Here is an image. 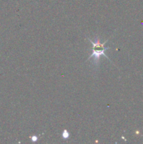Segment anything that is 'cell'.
<instances>
[{"label":"cell","mask_w":143,"mask_h":144,"mask_svg":"<svg viewBox=\"0 0 143 144\" xmlns=\"http://www.w3.org/2000/svg\"><path fill=\"white\" fill-rule=\"evenodd\" d=\"M88 40H89V41L91 42V44H92V45H93L92 49H96V48H100V49H105V44H106V42L108 41V39H107V40H106V41H105L104 43H100V39H99V38H98L97 37H95L94 41H91V39H88Z\"/></svg>","instance_id":"obj_2"},{"label":"cell","mask_w":143,"mask_h":144,"mask_svg":"<svg viewBox=\"0 0 143 144\" xmlns=\"http://www.w3.org/2000/svg\"><path fill=\"white\" fill-rule=\"evenodd\" d=\"M62 138L64 139H68V138L69 137V133L67 129H65L63 132H62Z\"/></svg>","instance_id":"obj_3"},{"label":"cell","mask_w":143,"mask_h":144,"mask_svg":"<svg viewBox=\"0 0 143 144\" xmlns=\"http://www.w3.org/2000/svg\"><path fill=\"white\" fill-rule=\"evenodd\" d=\"M31 140H32V142L37 141L38 140V137H37V136H33L32 137H31Z\"/></svg>","instance_id":"obj_4"},{"label":"cell","mask_w":143,"mask_h":144,"mask_svg":"<svg viewBox=\"0 0 143 144\" xmlns=\"http://www.w3.org/2000/svg\"><path fill=\"white\" fill-rule=\"evenodd\" d=\"M110 47H106L105 49H102V50H95V49H92L93 53L92 54L88 57V60H89L90 58H91L92 57H94L93 58V64L95 65V66H98L99 65V63H100V57L102 56H104L107 58V59L109 60L110 61V60L109 59V58L105 55V51L107 50V49H110Z\"/></svg>","instance_id":"obj_1"}]
</instances>
